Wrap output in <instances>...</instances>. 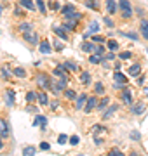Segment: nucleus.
Returning a JSON list of instances; mask_svg holds the SVG:
<instances>
[{"label": "nucleus", "mask_w": 148, "mask_h": 156, "mask_svg": "<svg viewBox=\"0 0 148 156\" xmlns=\"http://www.w3.org/2000/svg\"><path fill=\"white\" fill-rule=\"evenodd\" d=\"M54 33H56L61 40H65V42L68 40V33L65 31V28H63V26H56V28H54Z\"/></svg>", "instance_id": "obj_14"}, {"label": "nucleus", "mask_w": 148, "mask_h": 156, "mask_svg": "<svg viewBox=\"0 0 148 156\" xmlns=\"http://www.w3.org/2000/svg\"><path fill=\"white\" fill-rule=\"evenodd\" d=\"M79 24V19H73V17H65V28L66 30H75Z\"/></svg>", "instance_id": "obj_8"}, {"label": "nucleus", "mask_w": 148, "mask_h": 156, "mask_svg": "<svg viewBox=\"0 0 148 156\" xmlns=\"http://www.w3.org/2000/svg\"><path fill=\"white\" fill-rule=\"evenodd\" d=\"M145 95H146V97H148V87H146V89H145Z\"/></svg>", "instance_id": "obj_54"}, {"label": "nucleus", "mask_w": 148, "mask_h": 156, "mask_svg": "<svg viewBox=\"0 0 148 156\" xmlns=\"http://www.w3.org/2000/svg\"><path fill=\"white\" fill-rule=\"evenodd\" d=\"M65 69H66V68H65V64H61V66H57L52 73H54L56 76H65V75H66V73H65Z\"/></svg>", "instance_id": "obj_24"}, {"label": "nucleus", "mask_w": 148, "mask_h": 156, "mask_svg": "<svg viewBox=\"0 0 148 156\" xmlns=\"http://www.w3.org/2000/svg\"><path fill=\"white\" fill-rule=\"evenodd\" d=\"M35 153H37V149H35L33 146H26L23 149V154H26V156H33Z\"/></svg>", "instance_id": "obj_26"}, {"label": "nucleus", "mask_w": 148, "mask_h": 156, "mask_svg": "<svg viewBox=\"0 0 148 156\" xmlns=\"http://www.w3.org/2000/svg\"><path fill=\"white\" fill-rule=\"evenodd\" d=\"M65 68H66V69H72V71H77V64H75V62H65Z\"/></svg>", "instance_id": "obj_38"}, {"label": "nucleus", "mask_w": 148, "mask_h": 156, "mask_svg": "<svg viewBox=\"0 0 148 156\" xmlns=\"http://www.w3.org/2000/svg\"><path fill=\"white\" fill-rule=\"evenodd\" d=\"M2 147H4V142H2V139H0V149H2Z\"/></svg>", "instance_id": "obj_53"}, {"label": "nucleus", "mask_w": 148, "mask_h": 156, "mask_svg": "<svg viewBox=\"0 0 148 156\" xmlns=\"http://www.w3.org/2000/svg\"><path fill=\"white\" fill-rule=\"evenodd\" d=\"M139 73H141V66H139V64H132V66L129 68V75H131V76H138Z\"/></svg>", "instance_id": "obj_19"}, {"label": "nucleus", "mask_w": 148, "mask_h": 156, "mask_svg": "<svg viewBox=\"0 0 148 156\" xmlns=\"http://www.w3.org/2000/svg\"><path fill=\"white\" fill-rule=\"evenodd\" d=\"M106 45H108L110 50H117V49H119V44H117L115 40H108V42H106Z\"/></svg>", "instance_id": "obj_35"}, {"label": "nucleus", "mask_w": 148, "mask_h": 156, "mask_svg": "<svg viewBox=\"0 0 148 156\" xmlns=\"http://www.w3.org/2000/svg\"><path fill=\"white\" fill-rule=\"evenodd\" d=\"M66 83H68V76L65 75V76H61V80H59V82H56V83H52V90H54V92L65 90V89H66Z\"/></svg>", "instance_id": "obj_5"}, {"label": "nucleus", "mask_w": 148, "mask_h": 156, "mask_svg": "<svg viewBox=\"0 0 148 156\" xmlns=\"http://www.w3.org/2000/svg\"><path fill=\"white\" fill-rule=\"evenodd\" d=\"M92 42H99V44H101V42H105V38L99 37V35H92Z\"/></svg>", "instance_id": "obj_43"}, {"label": "nucleus", "mask_w": 148, "mask_h": 156, "mask_svg": "<svg viewBox=\"0 0 148 156\" xmlns=\"http://www.w3.org/2000/svg\"><path fill=\"white\" fill-rule=\"evenodd\" d=\"M24 35V40L28 42V44H31V45H39V35L35 33L33 30H30V31H26V33H23Z\"/></svg>", "instance_id": "obj_3"}, {"label": "nucleus", "mask_w": 148, "mask_h": 156, "mask_svg": "<svg viewBox=\"0 0 148 156\" xmlns=\"http://www.w3.org/2000/svg\"><path fill=\"white\" fill-rule=\"evenodd\" d=\"M131 139H139V134L138 132H131Z\"/></svg>", "instance_id": "obj_51"}, {"label": "nucleus", "mask_w": 148, "mask_h": 156, "mask_svg": "<svg viewBox=\"0 0 148 156\" xmlns=\"http://www.w3.org/2000/svg\"><path fill=\"white\" fill-rule=\"evenodd\" d=\"M40 149H42V151H47V149H49V144H47V142H42V144H40Z\"/></svg>", "instance_id": "obj_49"}, {"label": "nucleus", "mask_w": 148, "mask_h": 156, "mask_svg": "<svg viewBox=\"0 0 148 156\" xmlns=\"http://www.w3.org/2000/svg\"><path fill=\"white\" fill-rule=\"evenodd\" d=\"M115 89H122L125 83H127V78L122 75V73H115Z\"/></svg>", "instance_id": "obj_6"}, {"label": "nucleus", "mask_w": 148, "mask_h": 156, "mask_svg": "<svg viewBox=\"0 0 148 156\" xmlns=\"http://www.w3.org/2000/svg\"><path fill=\"white\" fill-rule=\"evenodd\" d=\"M145 104H143V102H136V106H132V113H134V115H141L143 111H145Z\"/></svg>", "instance_id": "obj_20"}, {"label": "nucleus", "mask_w": 148, "mask_h": 156, "mask_svg": "<svg viewBox=\"0 0 148 156\" xmlns=\"http://www.w3.org/2000/svg\"><path fill=\"white\" fill-rule=\"evenodd\" d=\"M0 14H2V5H0Z\"/></svg>", "instance_id": "obj_55"}, {"label": "nucleus", "mask_w": 148, "mask_h": 156, "mask_svg": "<svg viewBox=\"0 0 148 156\" xmlns=\"http://www.w3.org/2000/svg\"><path fill=\"white\" fill-rule=\"evenodd\" d=\"M37 83H39L42 89H46V90H51L52 89L51 80H49V76H47L46 73H39V75H37Z\"/></svg>", "instance_id": "obj_2"}, {"label": "nucleus", "mask_w": 148, "mask_h": 156, "mask_svg": "<svg viewBox=\"0 0 148 156\" xmlns=\"http://www.w3.org/2000/svg\"><path fill=\"white\" fill-rule=\"evenodd\" d=\"M131 57H132V54L129 52V50H125V52H122V54L119 56V59H122V61H125V59H131Z\"/></svg>", "instance_id": "obj_37"}, {"label": "nucleus", "mask_w": 148, "mask_h": 156, "mask_svg": "<svg viewBox=\"0 0 148 156\" xmlns=\"http://www.w3.org/2000/svg\"><path fill=\"white\" fill-rule=\"evenodd\" d=\"M2 75H4V78H9V69L4 68V73H2Z\"/></svg>", "instance_id": "obj_52"}, {"label": "nucleus", "mask_w": 148, "mask_h": 156, "mask_svg": "<svg viewBox=\"0 0 148 156\" xmlns=\"http://www.w3.org/2000/svg\"><path fill=\"white\" fill-rule=\"evenodd\" d=\"M82 50L84 52H92L94 50V42H84L82 44Z\"/></svg>", "instance_id": "obj_22"}, {"label": "nucleus", "mask_w": 148, "mask_h": 156, "mask_svg": "<svg viewBox=\"0 0 148 156\" xmlns=\"http://www.w3.org/2000/svg\"><path fill=\"white\" fill-rule=\"evenodd\" d=\"M117 109H119V106H117V104H113V106H110V109H108V111H105L103 118H110V116H112V111H117Z\"/></svg>", "instance_id": "obj_33"}, {"label": "nucleus", "mask_w": 148, "mask_h": 156, "mask_svg": "<svg viewBox=\"0 0 148 156\" xmlns=\"http://www.w3.org/2000/svg\"><path fill=\"white\" fill-rule=\"evenodd\" d=\"M105 5H106V11H108L110 14H115V11H117V7H115V0H106Z\"/></svg>", "instance_id": "obj_18"}, {"label": "nucleus", "mask_w": 148, "mask_h": 156, "mask_svg": "<svg viewBox=\"0 0 148 156\" xmlns=\"http://www.w3.org/2000/svg\"><path fill=\"white\" fill-rule=\"evenodd\" d=\"M66 140H70L66 135H65V134H59V137H57V142H59V144H65Z\"/></svg>", "instance_id": "obj_39"}, {"label": "nucleus", "mask_w": 148, "mask_h": 156, "mask_svg": "<svg viewBox=\"0 0 148 156\" xmlns=\"http://www.w3.org/2000/svg\"><path fill=\"white\" fill-rule=\"evenodd\" d=\"M89 62H91V64H99V62H103V57L99 56V54H94V52H92V56L89 57Z\"/></svg>", "instance_id": "obj_21"}, {"label": "nucleus", "mask_w": 148, "mask_h": 156, "mask_svg": "<svg viewBox=\"0 0 148 156\" xmlns=\"http://www.w3.org/2000/svg\"><path fill=\"white\" fill-rule=\"evenodd\" d=\"M49 5H51V9H54V11H57V9H59V5H57L56 2H51Z\"/></svg>", "instance_id": "obj_50"}, {"label": "nucleus", "mask_w": 148, "mask_h": 156, "mask_svg": "<svg viewBox=\"0 0 148 156\" xmlns=\"http://www.w3.org/2000/svg\"><path fill=\"white\" fill-rule=\"evenodd\" d=\"M124 37H129V38H132V40H138V35H134V33H122Z\"/></svg>", "instance_id": "obj_48"}, {"label": "nucleus", "mask_w": 148, "mask_h": 156, "mask_svg": "<svg viewBox=\"0 0 148 156\" xmlns=\"http://www.w3.org/2000/svg\"><path fill=\"white\" fill-rule=\"evenodd\" d=\"M17 30H19L21 33H26V31H30V30H31V24H28V23H21V24L17 26Z\"/></svg>", "instance_id": "obj_25"}, {"label": "nucleus", "mask_w": 148, "mask_h": 156, "mask_svg": "<svg viewBox=\"0 0 148 156\" xmlns=\"http://www.w3.org/2000/svg\"><path fill=\"white\" fill-rule=\"evenodd\" d=\"M80 82L84 85H91V76H89V71H82L80 73Z\"/></svg>", "instance_id": "obj_17"}, {"label": "nucleus", "mask_w": 148, "mask_h": 156, "mask_svg": "<svg viewBox=\"0 0 148 156\" xmlns=\"http://www.w3.org/2000/svg\"><path fill=\"white\" fill-rule=\"evenodd\" d=\"M35 4H37V7H39L40 14L44 16V14H46V5H44V0H35Z\"/></svg>", "instance_id": "obj_29"}, {"label": "nucleus", "mask_w": 148, "mask_h": 156, "mask_svg": "<svg viewBox=\"0 0 148 156\" xmlns=\"http://www.w3.org/2000/svg\"><path fill=\"white\" fill-rule=\"evenodd\" d=\"M35 127H47V118L46 116H42V115H39V116H35V122H33Z\"/></svg>", "instance_id": "obj_12"}, {"label": "nucleus", "mask_w": 148, "mask_h": 156, "mask_svg": "<svg viewBox=\"0 0 148 156\" xmlns=\"http://www.w3.org/2000/svg\"><path fill=\"white\" fill-rule=\"evenodd\" d=\"M122 102L127 104V106H131V104H132V95H131L129 87H124V90H122Z\"/></svg>", "instance_id": "obj_7"}, {"label": "nucleus", "mask_w": 148, "mask_h": 156, "mask_svg": "<svg viewBox=\"0 0 148 156\" xmlns=\"http://www.w3.org/2000/svg\"><path fill=\"white\" fill-rule=\"evenodd\" d=\"M108 102H110V99H108V97H103V99H101V102L98 104V109H101V111H103V109L106 108V104H108Z\"/></svg>", "instance_id": "obj_34"}, {"label": "nucleus", "mask_w": 148, "mask_h": 156, "mask_svg": "<svg viewBox=\"0 0 148 156\" xmlns=\"http://www.w3.org/2000/svg\"><path fill=\"white\" fill-rule=\"evenodd\" d=\"M103 59H106V61H112V59H115V54L113 52H108V54H105V57Z\"/></svg>", "instance_id": "obj_44"}, {"label": "nucleus", "mask_w": 148, "mask_h": 156, "mask_svg": "<svg viewBox=\"0 0 148 156\" xmlns=\"http://www.w3.org/2000/svg\"><path fill=\"white\" fill-rule=\"evenodd\" d=\"M37 99H39V94H35V92H28L26 94V101L28 102H35Z\"/></svg>", "instance_id": "obj_32"}, {"label": "nucleus", "mask_w": 148, "mask_h": 156, "mask_svg": "<svg viewBox=\"0 0 148 156\" xmlns=\"http://www.w3.org/2000/svg\"><path fill=\"white\" fill-rule=\"evenodd\" d=\"M65 97L66 99H77V94L72 89H65Z\"/></svg>", "instance_id": "obj_30"}, {"label": "nucleus", "mask_w": 148, "mask_h": 156, "mask_svg": "<svg viewBox=\"0 0 148 156\" xmlns=\"http://www.w3.org/2000/svg\"><path fill=\"white\" fill-rule=\"evenodd\" d=\"M9 125H7V122L6 120H2V118H0V135H2V137H6L7 134H9Z\"/></svg>", "instance_id": "obj_15"}, {"label": "nucleus", "mask_w": 148, "mask_h": 156, "mask_svg": "<svg viewBox=\"0 0 148 156\" xmlns=\"http://www.w3.org/2000/svg\"><path fill=\"white\" fill-rule=\"evenodd\" d=\"M52 44H54V47H56L57 50H63V44H61V42H57V40H54Z\"/></svg>", "instance_id": "obj_46"}, {"label": "nucleus", "mask_w": 148, "mask_h": 156, "mask_svg": "<svg viewBox=\"0 0 148 156\" xmlns=\"http://www.w3.org/2000/svg\"><path fill=\"white\" fill-rule=\"evenodd\" d=\"M119 9H120L122 17H125V19H129V17L132 16V9H131L129 0H119Z\"/></svg>", "instance_id": "obj_1"}, {"label": "nucleus", "mask_w": 148, "mask_h": 156, "mask_svg": "<svg viewBox=\"0 0 148 156\" xmlns=\"http://www.w3.org/2000/svg\"><path fill=\"white\" fill-rule=\"evenodd\" d=\"M92 52L101 56V54H103V47H101V45H94V50H92Z\"/></svg>", "instance_id": "obj_42"}, {"label": "nucleus", "mask_w": 148, "mask_h": 156, "mask_svg": "<svg viewBox=\"0 0 148 156\" xmlns=\"http://www.w3.org/2000/svg\"><path fill=\"white\" fill-rule=\"evenodd\" d=\"M40 52H42V54H51L52 52V47L47 40H42V42H40Z\"/></svg>", "instance_id": "obj_11"}, {"label": "nucleus", "mask_w": 148, "mask_h": 156, "mask_svg": "<svg viewBox=\"0 0 148 156\" xmlns=\"http://www.w3.org/2000/svg\"><path fill=\"white\" fill-rule=\"evenodd\" d=\"M108 154H110V156H122V153H120L119 149H112V151L108 153Z\"/></svg>", "instance_id": "obj_45"}, {"label": "nucleus", "mask_w": 148, "mask_h": 156, "mask_svg": "<svg viewBox=\"0 0 148 156\" xmlns=\"http://www.w3.org/2000/svg\"><path fill=\"white\" fill-rule=\"evenodd\" d=\"M98 30H99V26H98V23H91L89 24V30H87V33L86 35H94V33H98Z\"/></svg>", "instance_id": "obj_23"}, {"label": "nucleus", "mask_w": 148, "mask_h": 156, "mask_svg": "<svg viewBox=\"0 0 148 156\" xmlns=\"http://www.w3.org/2000/svg\"><path fill=\"white\" fill-rule=\"evenodd\" d=\"M139 31H141L143 38L148 40V21H146V19H143V21L139 23Z\"/></svg>", "instance_id": "obj_10"}, {"label": "nucleus", "mask_w": 148, "mask_h": 156, "mask_svg": "<svg viewBox=\"0 0 148 156\" xmlns=\"http://www.w3.org/2000/svg\"><path fill=\"white\" fill-rule=\"evenodd\" d=\"M98 97L96 95H92V97H87V102H86V108H84V111L86 113H91L94 108H98Z\"/></svg>", "instance_id": "obj_4"}, {"label": "nucleus", "mask_w": 148, "mask_h": 156, "mask_svg": "<svg viewBox=\"0 0 148 156\" xmlns=\"http://www.w3.org/2000/svg\"><path fill=\"white\" fill-rule=\"evenodd\" d=\"M86 5H87V7H91V9H98V4L94 2V0H87Z\"/></svg>", "instance_id": "obj_41"}, {"label": "nucleus", "mask_w": 148, "mask_h": 156, "mask_svg": "<svg viewBox=\"0 0 148 156\" xmlns=\"http://www.w3.org/2000/svg\"><path fill=\"white\" fill-rule=\"evenodd\" d=\"M94 85H96V87H94V92H96V94H103V92H105L103 83H99V82H98V83H94Z\"/></svg>", "instance_id": "obj_36"}, {"label": "nucleus", "mask_w": 148, "mask_h": 156, "mask_svg": "<svg viewBox=\"0 0 148 156\" xmlns=\"http://www.w3.org/2000/svg\"><path fill=\"white\" fill-rule=\"evenodd\" d=\"M6 94H7V104H9V106H12V104H14V92L7 89Z\"/></svg>", "instance_id": "obj_28"}, {"label": "nucleus", "mask_w": 148, "mask_h": 156, "mask_svg": "<svg viewBox=\"0 0 148 156\" xmlns=\"http://www.w3.org/2000/svg\"><path fill=\"white\" fill-rule=\"evenodd\" d=\"M86 102H87V95L86 94H80L79 97H77L75 108H77V109H84V108H86Z\"/></svg>", "instance_id": "obj_9"}, {"label": "nucleus", "mask_w": 148, "mask_h": 156, "mask_svg": "<svg viewBox=\"0 0 148 156\" xmlns=\"http://www.w3.org/2000/svg\"><path fill=\"white\" fill-rule=\"evenodd\" d=\"M105 23H106V26H110V28H113V21H112L110 17H105Z\"/></svg>", "instance_id": "obj_47"}, {"label": "nucleus", "mask_w": 148, "mask_h": 156, "mask_svg": "<svg viewBox=\"0 0 148 156\" xmlns=\"http://www.w3.org/2000/svg\"><path fill=\"white\" fill-rule=\"evenodd\" d=\"M19 5L24 7V9H28V11H35L37 4H33V0H19Z\"/></svg>", "instance_id": "obj_13"}, {"label": "nucleus", "mask_w": 148, "mask_h": 156, "mask_svg": "<svg viewBox=\"0 0 148 156\" xmlns=\"http://www.w3.org/2000/svg\"><path fill=\"white\" fill-rule=\"evenodd\" d=\"M70 144H72V146L79 144V135H72V137H70Z\"/></svg>", "instance_id": "obj_40"}, {"label": "nucleus", "mask_w": 148, "mask_h": 156, "mask_svg": "<svg viewBox=\"0 0 148 156\" xmlns=\"http://www.w3.org/2000/svg\"><path fill=\"white\" fill-rule=\"evenodd\" d=\"M12 73H14L17 78H24V76H26V71H24L23 68H16V69H14Z\"/></svg>", "instance_id": "obj_31"}, {"label": "nucleus", "mask_w": 148, "mask_h": 156, "mask_svg": "<svg viewBox=\"0 0 148 156\" xmlns=\"http://www.w3.org/2000/svg\"><path fill=\"white\" fill-rule=\"evenodd\" d=\"M73 12H75V7H73V5H70V4H68V5H65V7L61 9V14H63L65 17H66V16H72Z\"/></svg>", "instance_id": "obj_16"}, {"label": "nucleus", "mask_w": 148, "mask_h": 156, "mask_svg": "<svg viewBox=\"0 0 148 156\" xmlns=\"http://www.w3.org/2000/svg\"><path fill=\"white\" fill-rule=\"evenodd\" d=\"M39 102L42 104V106H47V104H49V101H47L46 92H40V94H39Z\"/></svg>", "instance_id": "obj_27"}]
</instances>
